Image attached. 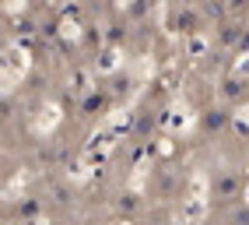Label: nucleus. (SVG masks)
<instances>
[{
  "mask_svg": "<svg viewBox=\"0 0 249 225\" xmlns=\"http://www.w3.org/2000/svg\"><path fill=\"white\" fill-rule=\"evenodd\" d=\"M106 109H109L106 92L102 88H91V92L81 95V102H77V120L81 123H95L98 116H106Z\"/></svg>",
  "mask_w": 249,
  "mask_h": 225,
  "instance_id": "6e6552de",
  "label": "nucleus"
},
{
  "mask_svg": "<svg viewBox=\"0 0 249 225\" xmlns=\"http://www.w3.org/2000/svg\"><path fill=\"white\" fill-rule=\"evenodd\" d=\"M204 225H218V222H214V218H207V222H204Z\"/></svg>",
  "mask_w": 249,
  "mask_h": 225,
  "instance_id": "9d476101",
  "label": "nucleus"
},
{
  "mask_svg": "<svg viewBox=\"0 0 249 225\" xmlns=\"http://www.w3.org/2000/svg\"><path fill=\"white\" fill-rule=\"evenodd\" d=\"M211 218L218 222V225H249V201L228 207V211H214Z\"/></svg>",
  "mask_w": 249,
  "mask_h": 225,
  "instance_id": "1a4fd4ad",
  "label": "nucleus"
},
{
  "mask_svg": "<svg viewBox=\"0 0 249 225\" xmlns=\"http://www.w3.org/2000/svg\"><path fill=\"white\" fill-rule=\"evenodd\" d=\"M165 28H169L172 36L193 39V36H200V32H207L211 21H207L200 4H169L165 7Z\"/></svg>",
  "mask_w": 249,
  "mask_h": 225,
  "instance_id": "7ed1b4c3",
  "label": "nucleus"
},
{
  "mask_svg": "<svg viewBox=\"0 0 249 225\" xmlns=\"http://www.w3.org/2000/svg\"><path fill=\"white\" fill-rule=\"evenodd\" d=\"M186 190H190V169L182 162L165 158V162H155L151 172H147V201L158 204V207H169V204L182 201Z\"/></svg>",
  "mask_w": 249,
  "mask_h": 225,
  "instance_id": "f03ea898",
  "label": "nucleus"
},
{
  "mask_svg": "<svg viewBox=\"0 0 249 225\" xmlns=\"http://www.w3.org/2000/svg\"><path fill=\"white\" fill-rule=\"evenodd\" d=\"M74 201H77L74 187H71V183H63V180H49L46 190H42V204H46V211H53V215L71 211Z\"/></svg>",
  "mask_w": 249,
  "mask_h": 225,
  "instance_id": "423d86ee",
  "label": "nucleus"
},
{
  "mask_svg": "<svg viewBox=\"0 0 249 225\" xmlns=\"http://www.w3.org/2000/svg\"><path fill=\"white\" fill-rule=\"evenodd\" d=\"M231 120H235L231 106H225V102H207L200 112H196V137H200V141H221V137L231 131Z\"/></svg>",
  "mask_w": 249,
  "mask_h": 225,
  "instance_id": "20e7f679",
  "label": "nucleus"
},
{
  "mask_svg": "<svg viewBox=\"0 0 249 225\" xmlns=\"http://www.w3.org/2000/svg\"><path fill=\"white\" fill-rule=\"evenodd\" d=\"M158 123H161V102H155V99H141L137 109H134V116H130V131H126V137L134 141V144H144V141L155 137Z\"/></svg>",
  "mask_w": 249,
  "mask_h": 225,
  "instance_id": "39448f33",
  "label": "nucleus"
},
{
  "mask_svg": "<svg viewBox=\"0 0 249 225\" xmlns=\"http://www.w3.org/2000/svg\"><path fill=\"white\" fill-rule=\"evenodd\" d=\"M246 194H249V172L239 162H214L207 169V204H211V215L242 204Z\"/></svg>",
  "mask_w": 249,
  "mask_h": 225,
  "instance_id": "f257e3e1",
  "label": "nucleus"
},
{
  "mask_svg": "<svg viewBox=\"0 0 249 225\" xmlns=\"http://www.w3.org/2000/svg\"><path fill=\"white\" fill-rule=\"evenodd\" d=\"M112 211L120 215V218L137 222L147 211V194H137V190H120V194L112 197Z\"/></svg>",
  "mask_w": 249,
  "mask_h": 225,
  "instance_id": "0eeeda50",
  "label": "nucleus"
},
{
  "mask_svg": "<svg viewBox=\"0 0 249 225\" xmlns=\"http://www.w3.org/2000/svg\"><path fill=\"white\" fill-rule=\"evenodd\" d=\"M246 88H249V77H246Z\"/></svg>",
  "mask_w": 249,
  "mask_h": 225,
  "instance_id": "9b49d317",
  "label": "nucleus"
}]
</instances>
